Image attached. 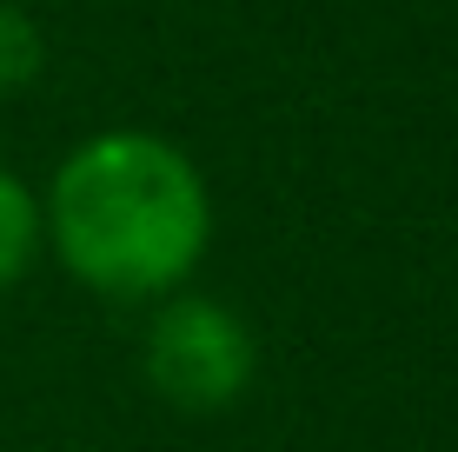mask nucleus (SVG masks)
<instances>
[{"instance_id": "obj_3", "label": "nucleus", "mask_w": 458, "mask_h": 452, "mask_svg": "<svg viewBox=\"0 0 458 452\" xmlns=\"http://www.w3.org/2000/svg\"><path fill=\"white\" fill-rule=\"evenodd\" d=\"M34 246H40V200L0 166V293L27 273Z\"/></svg>"}, {"instance_id": "obj_2", "label": "nucleus", "mask_w": 458, "mask_h": 452, "mask_svg": "<svg viewBox=\"0 0 458 452\" xmlns=\"http://www.w3.org/2000/svg\"><path fill=\"white\" fill-rule=\"evenodd\" d=\"M252 333L219 300H166L147 326V380L153 393L186 413H219L252 380Z\"/></svg>"}, {"instance_id": "obj_1", "label": "nucleus", "mask_w": 458, "mask_h": 452, "mask_svg": "<svg viewBox=\"0 0 458 452\" xmlns=\"http://www.w3.org/2000/svg\"><path fill=\"white\" fill-rule=\"evenodd\" d=\"M60 267L106 300H160L207 260L213 200L199 166L160 133H93L40 200Z\"/></svg>"}, {"instance_id": "obj_4", "label": "nucleus", "mask_w": 458, "mask_h": 452, "mask_svg": "<svg viewBox=\"0 0 458 452\" xmlns=\"http://www.w3.org/2000/svg\"><path fill=\"white\" fill-rule=\"evenodd\" d=\"M40 60H47V40H40V27L27 21L13 0H0V93H13V87H27L40 73Z\"/></svg>"}]
</instances>
